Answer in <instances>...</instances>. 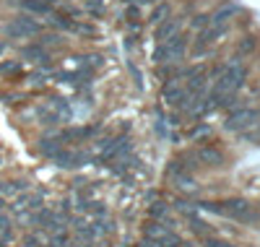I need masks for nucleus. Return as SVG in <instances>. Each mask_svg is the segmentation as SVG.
Wrapping results in <instances>:
<instances>
[{
    "label": "nucleus",
    "mask_w": 260,
    "mask_h": 247,
    "mask_svg": "<svg viewBox=\"0 0 260 247\" xmlns=\"http://www.w3.org/2000/svg\"><path fill=\"white\" fill-rule=\"evenodd\" d=\"M21 57L34 60L39 65H50V52L42 47V44H26V47H21Z\"/></svg>",
    "instance_id": "nucleus-7"
},
{
    "label": "nucleus",
    "mask_w": 260,
    "mask_h": 247,
    "mask_svg": "<svg viewBox=\"0 0 260 247\" xmlns=\"http://www.w3.org/2000/svg\"><path fill=\"white\" fill-rule=\"evenodd\" d=\"M180 32V18H169V21H161V24L156 26V42H167L172 39Z\"/></svg>",
    "instance_id": "nucleus-9"
},
{
    "label": "nucleus",
    "mask_w": 260,
    "mask_h": 247,
    "mask_svg": "<svg viewBox=\"0 0 260 247\" xmlns=\"http://www.w3.org/2000/svg\"><path fill=\"white\" fill-rule=\"evenodd\" d=\"M164 16H169V6L167 3H159L154 8V13H151V21H154V24H161V21H167Z\"/></svg>",
    "instance_id": "nucleus-20"
},
{
    "label": "nucleus",
    "mask_w": 260,
    "mask_h": 247,
    "mask_svg": "<svg viewBox=\"0 0 260 247\" xmlns=\"http://www.w3.org/2000/svg\"><path fill=\"white\" fill-rule=\"evenodd\" d=\"M127 151H130V141H127L125 136H120V138L110 141V143L102 148V153H99V164H110V162H115L117 156H122V153H127Z\"/></svg>",
    "instance_id": "nucleus-5"
},
{
    "label": "nucleus",
    "mask_w": 260,
    "mask_h": 247,
    "mask_svg": "<svg viewBox=\"0 0 260 247\" xmlns=\"http://www.w3.org/2000/svg\"><path fill=\"white\" fill-rule=\"evenodd\" d=\"M0 73H6V76L21 73V63H0Z\"/></svg>",
    "instance_id": "nucleus-24"
},
{
    "label": "nucleus",
    "mask_w": 260,
    "mask_h": 247,
    "mask_svg": "<svg viewBox=\"0 0 260 247\" xmlns=\"http://www.w3.org/2000/svg\"><path fill=\"white\" fill-rule=\"evenodd\" d=\"M45 3H50V6H52V3H55V0H45Z\"/></svg>",
    "instance_id": "nucleus-34"
},
{
    "label": "nucleus",
    "mask_w": 260,
    "mask_h": 247,
    "mask_svg": "<svg viewBox=\"0 0 260 247\" xmlns=\"http://www.w3.org/2000/svg\"><path fill=\"white\" fill-rule=\"evenodd\" d=\"M6 34L13 39H29V37H39L42 34V24L37 18H31L29 13H21L16 16L11 24L6 26Z\"/></svg>",
    "instance_id": "nucleus-2"
},
{
    "label": "nucleus",
    "mask_w": 260,
    "mask_h": 247,
    "mask_svg": "<svg viewBox=\"0 0 260 247\" xmlns=\"http://www.w3.org/2000/svg\"><path fill=\"white\" fill-rule=\"evenodd\" d=\"M60 42H62V39H60L57 34H39V42H37V44H42V47L47 50L50 44H60Z\"/></svg>",
    "instance_id": "nucleus-22"
},
{
    "label": "nucleus",
    "mask_w": 260,
    "mask_h": 247,
    "mask_svg": "<svg viewBox=\"0 0 260 247\" xmlns=\"http://www.w3.org/2000/svg\"><path fill=\"white\" fill-rule=\"evenodd\" d=\"M91 229H94L96 234H112V232H115V221H112V219H96V221L91 224Z\"/></svg>",
    "instance_id": "nucleus-15"
},
{
    "label": "nucleus",
    "mask_w": 260,
    "mask_h": 247,
    "mask_svg": "<svg viewBox=\"0 0 260 247\" xmlns=\"http://www.w3.org/2000/svg\"><path fill=\"white\" fill-rule=\"evenodd\" d=\"M219 213L221 216H229V219H237V221H257V213H252L250 203L242 198H232L226 203H219Z\"/></svg>",
    "instance_id": "nucleus-3"
},
{
    "label": "nucleus",
    "mask_w": 260,
    "mask_h": 247,
    "mask_svg": "<svg viewBox=\"0 0 260 247\" xmlns=\"http://www.w3.org/2000/svg\"><path fill=\"white\" fill-rule=\"evenodd\" d=\"M73 24L76 21H71V18H65V16H50V26H55V29H71L73 32Z\"/></svg>",
    "instance_id": "nucleus-16"
},
{
    "label": "nucleus",
    "mask_w": 260,
    "mask_h": 247,
    "mask_svg": "<svg viewBox=\"0 0 260 247\" xmlns=\"http://www.w3.org/2000/svg\"><path fill=\"white\" fill-rule=\"evenodd\" d=\"M21 8H24V11H29V13H52V6L50 3H45V0H21Z\"/></svg>",
    "instance_id": "nucleus-13"
},
{
    "label": "nucleus",
    "mask_w": 260,
    "mask_h": 247,
    "mask_svg": "<svg viewBox=\"0 0 260 247\" xmlns=\"http://www.w3.org/2000/svg\"><path fill=\"white\" fill-rule=\"evenodd\" d=\"M60 151H62V141H60V136H57V138L50 136V138H42V141H39V153H42V156H50V159H55Z\"/></svg>",
    "instance_id": "nucleus-10"
},
{
    "label": "nucleus",
    "mask_w": 260,
    "mask_h": 247,
    "mask_svg": "<svg viewBox=\"0 0 260 247\" xmlns=\"http://www.w3.org/2000/svg\"><path fill=\"white\" fill-rule=\"evenodd\" d=\"M180 242H182V239H180L175 232H172V229H164V234H161L154 244H156V247H177Z\"/></svg>",
    "instance_id": "nucleus-14"
},
{
    "label": "nucleus",
    "mask_w": 260,
    "mask_h": 247,
    "mask_svg": "<svg viewBox=\"0 0 260 247\" xmlns=\"http://www.w3.org/2000/svg\"><path fill=\"white\" fill-rule=\"evenodd\" d=\"M208 21H211V16H198V18L192 21V26H195V29H201L203 24H208Z\"/></svg>",
    "instance_id": "nucleus-30"
},
{
    "label": "nucleus",
    "mask_w": 260,
    "mask_h": 247,
    "mask_svg": "<svg viewBox=\"0 0 260 247\" xmlns=\"http://www.w3.org/2000/svg\"><path fill=\"white\" fill-rule=\"evenodd\" d=\"M138 247H156V244H154V242H151V239H143V242H141Z\"/></svg>",
    "instance_id": "nucleus-32"
},
{
    "label": "nucleus",
    "mask_w": 260,
    "mask_h": 247,
    "mask_svg": "<svg viewBox=\"0 0 260 247\" xmlns=\"http://www.w3.org/2000/svg\"><path fill=\"white\" fill-rule=\"evenodd\" d=\"M3 208H6V198L0 195V213H3Z\"/></svg>",
    "instance_id": "nucleus-33"
},
{
    "label": "nucleus",
    "mask_w": 260,
    "mask_h": 247,
    "mask_svg": "<svg viewBox=\"0 0 260 247\" xmlns=\"http://www.w3.org/2000/svg\"><path fill=\"white\" fill-rule=\"evenodd\" d=\"M185 99H187V94H185L182 86H177V83L164 86V102H167V104H182Z\"/></svg>",
    "instance_id": "nucleus-11"
},
{
    "label": "nucleus",
    "mask_w": 260,
    "mask_h": 247,
    "mask_svg": "<svg viewBox=\"0 0 260 247\" xmlns=\"http://www.w3.org/2000/svg\"><path fill=\"white\" fill-rule=\"evenodd\" d=\"M211 133V128L208 125H198V128H192L190 130V138H198V136H208Z\"/></svg>",
    "instance_id": "nucleus-27"
},
{
    "label": "nucleus",
    "mask_w": 260,
    "mask_h": 247,
    "mask_svg": "<svg viewBox=\"0 0 260 247\" xmlns=\"http://www.w3.org/2000/svg\"><path fill=\"white\" fill-rule=\"evenodd\" d=\"M177 182H180V190H185V193H195V190H198L195 179L187 177V174H180V177H177Z\"/></svg>",
    "instance_id": "nucleus-21"
},
{
    "label": "nucleus",
    "mask_w": 260,
    "mask_h": 247,
    "mask_svg": "<svg viewBox=\"0 0 260 247\" xmlns=\"http://www.w3.org/2000/svg\"><path fill=\"white\" fill-rule=\"evenodd\" d=\"M167 213H169V206H164V203H154V206H151L148 208V216L151 219H161V221H167Z\"/></svg>",
    "instance_id": "nucleus-18"
},
{
    "label": "nucleus",
    "mask_w": 260,
    "mask_h": 247,
    "mask_svg": "<svg viewBox=\"0 0 260 247\" xmlns=\"http://www.w3.org/2000/svg\"><path fill=\"white\" fill-rule=\"evenodd\" d=\"M203 247H234V244H232V242H226V239H216V237H208Z\"/></svg>",
    "instance_id": "nucleus-26"
},
{
    "label": "nucleus",
    "mask_w": 260,
    "mask_h": 247,
    "mask_svg": "<svg viewBox=\"0 0 260 247\" xmlns=\"http://www.w3.org/2000/svg\"><path fill=\"white\" fill-rule=\"evenodd\" d=\"M195 159H198L201 164L219 167V164H224V153H221L219 148H213V146H203V148H198V153H195Z\"/></svg>",
    "instance_id": "nucleus-8"
},
{
    "label": "nucleus",
    "mask_w": 260,
    "mask_h": 247,
    "mask_svg": "<svg viewBox=\"0 0 260 247\" xmlns=\"http://www.w3.org/2000/svg\"><path fill=\"white\" fill-rule=\"evenodd\" d=\"M255 120H257V109H250V107H242V104H240V107H234V109L229 112L224 128H226V130H242V128L255 125Z\"/></svg>",
    "instance_id": "nucleus-4"
},
{
    "label": "nucleus",
    "mask_w": 260,
    "mask_h": 247,
    "mask_svg": "<svg viewBox=\"0 0 260 247\" xmlns=\"http://www.w3.org/2000/svg\"><path fill=\"white\" fill-rule=\"evenodd\" d=\"M21 247H42V237L39 234H26L24 239H21Z\"/></svg>",
    "instance_id": "nucleus-23"
},
{
    "label": "nucleus",
    "mask_w": 260,
    "mask_h": 247,
    "mask_svg": "<svg viewBox=\"0 0 260 247\" xmlns=\"http://www.w3.org/2000/svg\"><path fill=\"white\" fill-rule=\"evenodd\" d=\"M13 227V224H11V216L8 213H0V232H8Z\"/></svg>",
    "instance_id": "nucleus-28"
},
{
    "label": "nucleus",
    "mask_w": 260,
    "mask_h": 247,
    "mask_svg": "<svg viewBox=\"0 0 260 247\" xmlns=\"http://www.w3.org/2000/svg\"><path fill=\"white\" fill-rule=\"evenodd\" d=\"M234 13H237V6H221L219 11L211 16L208 24H211V26H226V21H229Z\"/></svg>",
    "instance_id": "nucleus-12"
},
{
    "label": "nucleus",
    "mask_w": 260,
    "mask_h": 247,
    "mask_svg": "<svg viewBox=\"0 0 260 247\" xmlns=\"http://www.w3.org/2000/svg\"><path fill=\"white\" fill-rule=\"evenodd\" d=\"M252 47H255V42H252L250 37H245V39H242V44H240V52H250Z\"/></svg>",
    "instance_id": "nucleus-29"
},
{
    "label": "nucleus",
    "mask_w": 260,
    "mask_h": 247,
    "mask_svg": "<svg viewBox=\"0 0 260 247\" xmlns=\"http://www.w3.org/2000/svg\"><path fill=\"white\" fill-rule=\"evenodd\" d=\"M57 167H65V169H73V167H81V164H86L89 162V156L86 153H81V151H71V148H62L55 159H52Z\"/></svg>",
    "instance_id": "nucleus-6"
},
{
    "label": "nucleus",
    "mask_w": 260,
    "mask_h": 247,
    "mask_svg": "<svg viewBox=\"0 0 260 247\" xmlns=\"http://www.w3.org/2000/svg\"><path fill=\"white\" fill-rule=\"evenodd\" d=\"M164 229L167 227H161V224H156V221H151L148 227H146V239H151V242H156L161 234H164Z\"/></svg>",
    "instance_id": "nucleus-17"
},
{
    "label": "nucleus",
    "mask_w": 260,
    "mask_h": 247,
    "mask_svg": "<svg viewBox=\"0 0 260 247\" xmlns=\"http://www.w3.org/2000/svg\"><path fill=\"white\" fill-rule=\"evenodd\" d=\"M185 50H187V39H185L182 34H175L172 39H167V42H159V44H156V50H154V60H156L159 65H164V63H177V60L185 55Z\"/></svg>",
    "instance_id": "nucleus-1"
},
{
    "label": "nucleus",
    "mask_w": 260,
    "mask_h": 247,
    "mask_svg": "<svg viewBox=\"0 0 260 247\" xmlns=\"http://www.w3.org/2000/svg\"><path fill=\"white\" fill-rule=\"evenodd\" d=\"M83 8L91 16H102L104 13V0H83Z\"/></svg>",
    "instance_id": "nucleus-19"
},
{
    "label": "nucleus",
    "mask_w": 260,
    "mask_h": 247,
    "mask_svg": "<svg viewBox=\"0 0 260 247\" xmlns=\"http://www.w3.org/2000/svg\"><path fill=\"white\" fill-rule=\"evenodd\" d=\"M190 224H192V232H195V234H208V224H203L201 219L190 216Z\"/></svg>",
    "instance_id": "nucleus-25"
},
{
    "label": "nucleus",
    "mask_w": 260,
    "mask_h": 247,
    "mask_svg": "<svg viewBox=\"0 0 260 247\" xmlns=\"http://www.w3.org/2000/svg\"><path fill=\"white\" fill-rule=\"evenodd\" d=\"M45 81H47V73H34V76H31V83H37V86L45 83Z\"/></svg>",
    "instance_id": "nucleus-31"
}]
</instances>
